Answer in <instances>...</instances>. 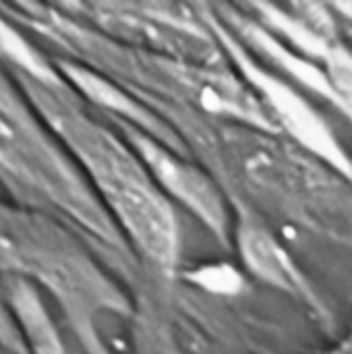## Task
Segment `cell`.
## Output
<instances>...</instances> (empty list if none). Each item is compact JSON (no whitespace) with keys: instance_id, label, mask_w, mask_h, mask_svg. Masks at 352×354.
Returning <instances> with one entry per match:
<instances>
[{"instance_id":"obj_1","label":"cell","mask_w":352,"mask_h":354,"mask_svg":"<svg viewBox=\"0 0 352 354\" xmlns=\"http://www.w3.org/2000/svg\"><path fill=\"white\" fill-rule=\"evenodd\" d=\"M54 122L83 160L102 199L139 253L164 272L174 270L180 245L176 216L139 156L71 110H60Z\"/></svg>"},{"instance_id":"obj_2","label":"cell","mask_w":352,"mask_h":354,"mask_svg":"<svg viewBox=\"0 0 352 354\" xmlns=\"http://www.w3.org/2000/svg\"><path fill=\"white\" fill-rule=\"evenodd\" d=\"M212 29L220 37V41L228 48L237 64L241 66L247 81L257 89L259 97L266 102L272 118L280 122V127L307 151L315 153L330 166H334L340 174L352 178V160L330 131V127L324 122V118L317 114V110L288 83L268 73L263 66L255 64L247 50L232 39L230 31L224 29L218 23H212Z\"/></svg>"},{"instance_id":"obj_3","label":"cell","mask_w":352,"mask_h":354,"mask_svg":"<svg viewBox=\"0 0 352 354\" xmlns=\"http://www.w3.org/2000/svg\"><path fill=\"white\" fill-rule=\"evenodd\" d=\"M124 133L158 189L166 197H172L185 205L224 245H228V209L214 180L203 170L180 158L178 151L170 149L147 133L135 127H124Z\"/></svg>"},{"instance_id":"obj_4","label":"cell","mask_w":352,"mask_h":354,"mask_svg":"<svg viewBox=\"0 0 352 354\" xmlns=\"http://www.w3.org/2000/svg\"><path fill=\"white\" fill-rule=\"evenodd\" d=\"M237 245L245 266L266 284H272L286 292L307 295V286L286 251L276 239L255 222H243L237 230Z\"/></svg>"},{"instance_id":"obj_5","label":"cell","mask_w":352,"mask_h":354,"mask_svg":"<svg viewBox=\"0 0 352 354\" xmlns=\"http://www.w3.org/2000/svg\"><path fill=\"white\" fill-rule=\"evenodd\" d=\"M62 73L64 77L83 93L87 95L91 102L100 104L102 108L114 112V114H120L122 118H129L133 120L139 129H143L149 137L158 139L160 143L168 145L170 149L178 151L176 147H180V141L170 135V131L158 122L154 118V114H149L145 108H141L133 97H129L122 89H118L114 83L106 81L104 77L91 73L89 68L85 66H79V64H62Z\"/></svg>"},{"instance_id":"obj_6","label":"cell","mask_w":352,"mask_h":354,"mask_svg":"<svg viewBox=\"0 0 352 354\" xmlns=\"http://www.w3.org/2000/svg\"><path fill=\"white\" fill-rule=\"evenodd\" d=\"M8 307L25 336L27 354H64L58 332L48 317L37 292L25 282H12L8 286Z\"/></svg>"},{"instance_id":"obj_7","label":"cell","mask_w":352,"mask_h":354,"mask_svg":"<svg viewBox=\"0 0 352 354\" xmlns=\"http://www.w3.org/2000/svg\"><path fill=\"white\" fill-rule=\"evenodd\" d=\"M0 58L15 64L17 68L25 71L29 77L35 79V83L41 85H58V75L48 66V62L31 48V44L10 27V23L0 17Z\"/></svg>"},{"instance_id":"obj_8","label":"cell","mask_w":352,"mask_h":354,"mask_svg":"<svg viewBox=\"0 0 352 354\" xmlns=\"http://www.w3.org/2000/svg\"><path fill=\"white\" fill-rule=\"evenodd\" d=\"M324 60V73L326 79L336 95L338 106L352 108V52L346 50L342 44L332 41L326 54L322 56Z\"/></svg>"},{"instance_id":"obj_9","label":"cell","mask_w":352,"mask_h":354,"mask_svg":"<svg viewBox=\"0 0 352 354\" xmlns=\"http://www.w3.org/2000/svg\"><path fill=\"white\" fill-rule=\"evenodd\" d=\"M4 299H6V295H2L0 292V340L2 342H10V344H15L17 342V328H15V324H12V311H10V307L6 309V305H4Z\"/></svg>"},{"instance_id":"obj_10","label":"cell","mask_w":352,"mask_h":354,"mask_svg":"<svg viewBox=\"0 0 352 354\" xmlns=\"http://www.w3.org/2000/svg\"><path fill=\"white\" fill-rule=\"evenodd\" d=\"M330 354H352V336H349L342 344H338Z\"/></svg>"},{"instance_id":"obj_11","label":"cell","mask_w":352,"mask_h":354,"mask_svg":"<svg viewBox=\"0 0 352 354\" xmlns=\"http://www.w3.org/2000/svg\"><path fill=\"white\" fill-rule=\"evenodd\" d=\"M336 8L349 19V21H352V2H346V4H336Z\"/></svg>"}]
</instances>
